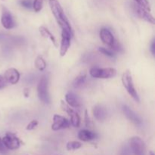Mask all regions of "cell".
Here are the masks:
<instances>
[{"mask_svg": "<svg viewBox=\"0 0 155 155\" xmlns=\"http://www.w3.org/2000/svg\"><path fill=\"white\" fill-rule=\"evenodd\" d=\"M48 2H49V6L51 12H52L58 24L60 26L61 30L73 35L72 27H71V24L69 23L68 19L67 18L66 15L64 12L60 2L58 0H49Z\"/></svg>", "mask_w": 155, "mask_h": 155, "instance_id": "6da1fadb", "label": "cell"}, {"mask_svg": "<svg viewBox=\"0 0 155 155\" xmlns=\"http://www.w3.org/2000/svg\"><path fill=\"white\" fill-rule=\"evenodd\" d=\"M38 97L44 104H48L51 102L49 93H48V80L45 76L42 77L39 80L37 86Z\"/></svg>", "mask_w": 155, "mask_h": 155, "instance_id": "7a4b0ae2", "label": "cell"}, {"mask_svg": "<svg viewBox=\"0 0 155 155\" xmlns=\"http://www.w3.org/2000/svg\"><path fill=\"white\" fill-rule=\"evenodd\" d=\"M122 82L123 85H124V86L125 87V89H127V92L130 94V96H131L135 101H137V102H139L140 100H139V95H138L137 92H136V89H135L131 73L129 71H125L124 74H123Z\"/></svg>", "mask_w": 155, "mask_h": 155, "instance_id": "3957f363", "label": "cell"}, {"mask_svg": "<svg viewBox=\"0 0 155 155\" xmlns=\"http://www.w3.org/2000/svg\"><path fill=\"white\" fill-rule=\"evenodd\" d=\"M89 74L94 78L99 79H110L115 77L117 74V71L114 68H92L89 71Z\"/></svg>", "mask_w": 155, "mask_h": 155, "instance_id": "277c9868", "label": "cell"}, {"mask_svg": "<svg viewBox=\"0 0 155 155\" xmlns=\"http://www.w3.org/2000/svg\"><path fill=\"white\" fill-rule=\"evenodd\" d=\"M5 148L9 150H16L20 148L21 142L19 139L12 133H7L2 139Z\"/></svg>", "mask_w": 155, "mask_h": 155, "instance_id": "5b68a950", "label": "cell"}, {"mask_svg": "<svg viewBox=\"0 0 155 155\" xmlns=\"http://www.w3.org/2000/svg\"><path fill=\"white\" fill-rule=\"evenodd\" d=\"M130 145L135 155H145V145L139 136H134L130 139Z\"/></svg>", "mask_w": 155, "mask_h": 155, "instance_id": "8992f818", "label": "cell"}, {"mask_svg": "<svg viewBox=\"0 0 155 155\" xmlns=\"http://www.w3.org/2000/svg\"><path fill=\"white\" fill-rule=\"evenodd\" d=\"M70 125H71L70 121L64 117L58 114L54 115L53 117V124L51 125V129L54 131L67 129L70 127Z\"/></svg>", "mask_w": 155, "mask_h": 155, "instance_id": "52a82bcc", "label": "cell"}, {"mask_svg": "<svg viewBox=\"0 0 155 155\" xmlns=\"http://www.w3.org/2000/svg\"><path fill=\"white\" fill-rule=\"evenodd\" d=\"M1 22L4 28L7 29V30L14 28L15 26V21H14L13 17H12L11 12L6 8H2Z\"/></svg>", "mask_w": 155, "mask_h": 155, "instance_id": "ba28073f", "label": "cell"}, {"mask_svg": "<svg viewBox=\"0 0 155 155\" xmlns=\"http://www.w3.org/2000/svg\"><path fill=\"white\" fill-rule=\"evenodd\" d=\"M61 108L64 111H66L67 113L69 114L70 117H71V124L74 126V127H79L80 124V117L79 116L77 112L74 111L72 108H71V107L68 105L67 104H65L64 102V101H61Z\"/></svg>", "mask_w": 155, "mask_h": 155, "instance_id": "9c48e42d", "label": "cell"}, {"mask_svg": "<svg viewBox=\"0 0 155 155\" xmlns=\"http://www.w3.org/2000/svg\"><path fill=\"white\" fill-rule=\"evenodd\" d=\"M71 33L62 30L61 32V48H60V54L61 56H64L66 53L68 52L70 46H71Z\"/></svg>", "mask_w": 155, "mask_h": 155, "instance_id": "30bf717a", "label": "cell"}, {"mask_svg": "<svg viewBox=\"0 0 155 155\" xmlns=\"http://www.w3.org/2000/svg\"><path fill=\"white\" fill-rule=\"evenodd\" d=\"M99 35H100V38H101L103 43L108 45V46H110V48L113 47V45H114L115 42L117 41L116 39H114V36H113L111 32L106 28L101 29V30H100Z\"/></svg>", "mask_w": 155, "mask_h": 155, "instance_id": "8fae6325", "label": "cell"}, {"mask_svg": "<svg viewBox=\"0 0 155 155\" xmlns=\"http://www.w3.org/2000/svg\"><path fill=\"white\" fill-rule=\"evenodd\" d=\"M7 83L15 85L18 83L20 80V73L15 68H9L5 71L4 75Z\"/></svg>", "mask_w": 155, "mask_h": 155, "instance_id": "7c38bea8", "label": "cell"}, {"mask_svg": "<svg viewBox=\"0 0 155 155\" xmlns=\"http://www.w3.org/2000/svg\"><path fill=\"white\" fill-rule=\"evenodd\" d=\"M134 10L136 13L138 15V16L140 17L142 19L145 20L147 22L154 24V18L153 15L150 13V12L145 10L143 8L140 7V6L137 5H134Z\"/></svg>", "mask_w": 155, "mask_h": 155, "instance_id": "4fadbf2b", "label": "cell"}, {"mask_svg": "<svg viewBox=\"0 0 155 155\" xmlns=\"http://www.w3.org/2000/svg\"><path fill=\"white\" fill-rule=\"evenodd\" d=\"M123 111H124L125 116L127 117L130 121H132L133 124H136V126L142 125V120H141L140 117H139L133 110H131L128 106H123Z\"/></svg>", "mask_w": 155, "mask_h": 155, "instance_id": "5bb4252c", "label": "cell"}, {"mask_svg": "<svg viewBox=\"0 0 155 155\" xmlns=\"http://www.w3.org/2000/svg\"><path fill=\"white\" fill-rule=\"evenodd\" d=\"M65 100L68 103V105L69 107H79L80 106V101L77 95H76L74 92H69L65 95Z\"/></svg>", "mask_w": 155, "mask_h": 155, "instance_id": "9a60e30c", "label": "cell"}, {"mask_svg": "<svg viewBox=\"0 0 155 155\" xmlns=\"http://www.w3.org/2000/svg\"><path fill=\"white\" fill-rule=\"evenodd\" d=\"M92 113H93V115L95 119L98 121L102 122V121L105 120L106 118H107V111L101 105L95 106L93 110H92Z\"/></svg>", "mask_w": 155, "mask_h": 155, "instance_id": "2e32d148", "label": "cell"}, {"mask_svg": "<svg viewBox=\"0 0 155 155\" xmlns=\"http://www.w3.org/2000/svg\"><path fill=\"white\" fill-rule=\"evenodd\" d=\"M97 137V135L95 133L89 130H80L78 133V138L83 142H89L95 139Z\"/></svg>", "mask_w": 155, "mask_h": 155, "instance_id": "e0dca14e", "label": "cell"}, {"mask_svg": "<svg viewBox=\"0 0 155 155\" xmlns=\"http://www.w3.org/2000/svg\"><path fill=\"white\" fill-rule=\"evenodd\" d=\"M39 33H41V35H42L43 37L46 38V39H48L50 41H51V42H52L53 44H54V46L57 47L58 45H57V42H56V39L55 38H54V36H53L52 33H51V32L49 31V30H48V29L46 28V27H39Z\"/></svg>", "mask_w": 155, "mask_h": 155, "instance_id": "ac0fdd59", "label": "cell"}, {"mask_svg": "<svg viewBox=\"0 0 155 155\" xmlns=\"http://www.w3.org/2000/svg\"><path fill=\"white\" fill-rule=\"evenodd\" d=\"M86 80V75L85 74H82L80 75H79L77 78L74 80V87L75 89H78V88H80L83 84L85 83Z\"/></svg>", "mask_w": 155, "mask_h": 155, "instance_id": "d6986e66", "label": "cell"}, {"mask_svg": "<svg viewBox=\"0 0 155 155\" xmlns=\"http://www.w3.org/2000/svg\"><path fill=\"white\" fill-rule=\"evenodd\" d=\"M35 65H36V68L40 71H44L45 68H46V63L42 56H38L36 58V61H35Z\"/></svg>", "mask_w": 155, "mask_h": 155, "instance_id": "ffe728a7", "label": "cell"}, {"mask_svg": "<svg viewBox=\"0 0 155 155\" xmlns=\"http://www.w3.org/2000/svg\"><path fill=\"white\" fill-rule=\"evenodd\" d=\"M82 147V144L80 142H77V141H72L69 142L67 144V150L68 151H74V150H77Z\"/></svg>", "mask_w": 155, "mask_h": 155, "instance_id": "44dd1931", "label": "cell"}, {"mask_svg": "<svg viewBox=\"0 0 155 155\" xmlns=\"http://www.w3.org/2000/svg\"><path fill=\"white\" fill-rule=\"evenodd\" d=\"M135 2L137 3L138 5L143 8L145 10L148 11V12L151 11V6H150V4L148 0H135Z\"/></svg>", "mask_w": 155, "mask_h": 155, "instance_id": "7402d4cb", "label": "cell"}, {"mask_svg": "<svg viewBox=\"0 0 155 155\" xmlns=\"http://www.w3.org/2000/svg\"><path fill=\"white\" fill-rule=\"evenodd\" d=\"M32 5H33V8L35 12H40L43 6V0H34Z\"/></svg>", "mask_w": 155, "mask_h": 155, "instance_id": "603a6c76", "label": "cell"}, {"mask_svg": "<svg viewBox=\"0 0 155 155\" xmlns=\"http://www.w3.org/2000/svg\"><path fill=\"white\" fill-rule=\"evenodd\" d=\"M38 124H39V123H38V121L36 120H32L31 122H30V124L27 126V127H26V130H33V129H35L36 127H37Z\"/></svg>", "mask_w": 155, "mask_h": 155, "instance_id": "cb8c5ba5", "label": "cell"}, {"mask_svg": "<svg viewBox=\"0 0 155 155\" xmlns=\"http://www.w3.org/2000/svg\"><path fill=\"white\" fill-rule=\"evenodd\" d=\"M98 50H99L100 52H101L102 54H104V55L109 56V57H113V56H114L113 53H112L111 51H109V50H107V48H102V47H100V48H98Z\"/></svg>", "mask_w": 155, "mask_h": 155, "instance_id": "d4e9b609", "label": "cell"}, {"mask_svg": "<svg viewBox=\"0 0 155 155\" xmlns=\"http://www.w3.org/2000/svg\"><path fill=\"white\" fill-rule=\"evenodd\" d=\"M21 4L23 7L27 8H30L33 6L32 5L31 2H30V1H28V0H22L21 2Z\"/></svg>", "mask_w": 155, "mask_h": 155, "instance_id": "484cf974", "label": "cell"}, {"mask_svg": "<svg viewBox=\"0 0 155 155\" xmlns=\"http://www.w3.org/2000/svg\"><path fill=\"white\" fill-rule=\"evenodd\" d=\"M7 85V82H6L5 79L4 78V77L0 75V89L5 88Z\"/></svg>", "mask_w": 155, "mask_h": 155, "instance_id": "4316f807", "label": "cell"}, {"mask_svg": "<svg viewBox=\"0 0 155 155\" xmlns=\"http://www.w3.org/2000/svg\"><path fill=\"white\" fill-rule=\"evenodd\" d=\"M6 152V148H5L4 145L2 143V139L0 138V153L2 154H4V153Z\"/></svg>", "mask_w": 155, "mask_h": 155, "instance_id": "83f0119b", "label": "cell"}, {"mask_svg": "<svg viewBox=\"0 0 155 155\" xmlns=\"http://www.w3.org/2000/svg\"><path fill=\"white\" fill-rule=\"evenodd\" d=\"M151 53H152L153 56H154L155 55V42H154V40H153L152 43H151Z\"/></svg>", "mask_w": 155, "mask_h": 155, "instance_id": "f1b7e54d", "label": "cell"}, {"mask_svg": "<svg viewBox=\"0 0 155 155\" xmlns=\"http://www.w3.org/2000/svg\"><path fill=\"white\" fill-rule=\"evenodd\" d=\"M85 116H86V126H89V117H88V114H87V110H86V111H85Z\"/></svg>", "mask_w": 155, "mask_h": 155, "instance_id": "f546056e", "label": "cell"}, {"mask_svg": "<svg viewBox=\"0 0 155 155\" xmlns=\"http://www.w3.org/2000/svg\"><path fill=\"white\" fill-rule=\"evenodd\" d=\"M24 96L27 97V98L29 96V89H27V88H26V89H24Z\"/></svg>", "mask_w": 155, "mask_h": 155, "instance_id": "4dcf8cb0", "label": "cell"}, {"mask_svg": "<svg viewBox=\"0 0 155 155\" xmlns=\"http://www.w3.org/2000/svg\"><path fill=\"white\" fill-rule=\"evenodd\" d=\"M149 155H154L153 151H149Z\"/></svg>", "mask_w": 155, "mask_h": 155, "instance_id": "1f68e13d", "label": "cell"}]
</instances>
